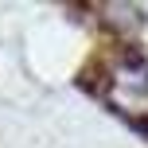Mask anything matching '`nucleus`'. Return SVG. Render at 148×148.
Here are the masks:
<instances>
[{
    "label": "nucleus",
    "mask_w": 148,
    "mask_h": 148,
    "mask_svg": "<svg viewBox=\"0 0 148 148\" xmlns=\"http://www.w3.org/2000/svg\"><path fill=\"white\" fill-rule=\"evenodd\" d=\"M113 82L133 90V94H140V97H148V55L136 43H121L117 62H113Z\"/></svg>",
    "instance_id": "nucleus-1"
},
{
    "label": "nucleus",
    "mask_w": 148,
    "mask_h": 148,
    "mask_svg": "<svg viewBox=\"0 0 148 148\" xmlns=\"http://www.w3.org/2000/svg\"><path fill=\"white\" fill-rule=\"evenodd\" d=\"M74 86H78L82 94H90L94 101H101V105L113 109V90H117V82H113V66L109 62H101V59L86 62V66L78 70V78H74Z\"/></svg>",
    "instance_id": "nucleus-2"
},
{
    "label": "nucleus",
    "mask_w": 148,
    "mask_h": 148,
    "mask_svg": "<svg viewBox=\"0 0 148 148\" xmlns=\"http://www.w3.org/2000/svg\"><path fill=\"white\" fill-rule=\"evenodd\" d=\"M97 12H105V16H101V23H105L109 31H117V35H129V31L140 27V16H136V8H133V4H101Z\"/></svg>",
    "instance_id": "nucleus-3"
},
{
    "label": "nucleus",
    "mask_w": 148,
    "mask_h": 148,
    "mask_svg": "<svg viewBox=\"0 0 148 148\" xmlns=\"http://www.w3.org/2000/svg\"><path fill=\"white\" fill-rule=\"evenodd\" d=\"M113 113H117V117L125 121V125L133 129L136 136H144V140H148V113H129V109H121V105H117V109H113Z\"/></svg>",
    "instance_id": "nucleus-4"
}]
</instances>
